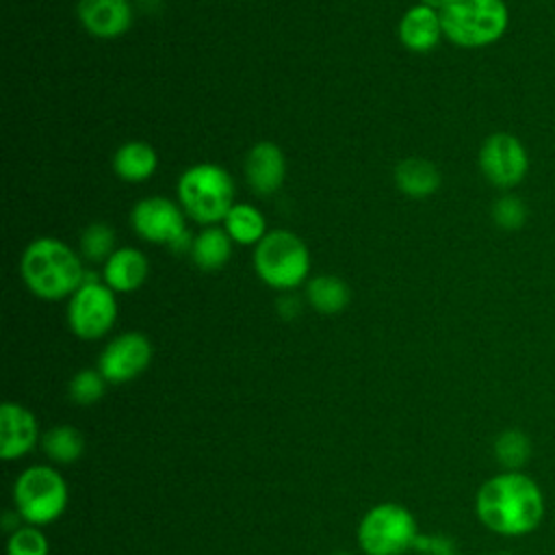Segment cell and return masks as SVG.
<instances>
[{"label":"cell","mask_w":555,"mask_h":555,"mask_svg":"<svg viewBox=\"0 0 555 555\" xmlns=\"http://www.w3.org/2000/svg\"><path fill=\"white\" fill-rule=\"evenodd\" d=\"M178 199L186 217L212 225L234 206V180L215 163H197L180 176Z\"/></svg>","instance_id":"277c9868"},{"label":"cell","mask_w":555,"mask_h":555,"mask_svg":"<svg viewBox=\"0 0 555 555\" xmlns=\"http://www.w3.org/2000/svg\"><path fill=\"white\" fill-rule=\"evenodd\" d=\"M254 269L267 286L288 293L306 282L310 251L297 234L278 228L254 247Z\"/></svg>","instance_id":"5b68a950"},{"label":"cell","mask_w":555,"mask_h":555,"mask_svg":"<svg viewBox=\"0 0 555 555\" xmlns=\"http://www.w3.org/2000/svg\"><path fill=\"white\" fill-rule=\"evenodd\" d=\"M106 379L98 369H82L78 371L67 386L69 399L78 405H93L98 403L106 392Z\"/></svg>","instance_id":"484cf974"},{"label":"cell","mask_w":555,"mask_h":555,"mask_svg":"<svg viewBox=\"0 0 555 555\" xmlns=\"http://www.w3.org/2000/svg\"><path fill=\"white\" fill-rule=\"evenodd\" d=\"M152 362V343L141 332H124L111 338L98 358V371L108 384H126L139 377Z\"/></svg>","instance_id":"8fae6325"},{"label":"cell","mask_w":555,"mask_h":555,"mask_svg":"<svg viewBox=\"0 0 555 555\" xmlns=\"http://www.w3.org/2000/svg\"><path fill=\"white\" fill-rule=\"evenodd\" d=\"M475 514L488 531L518 538L538 529L546 514V501L533 477L522 470H501L479 486Z\"/></svg>","instance_id":"6da1fadb"},{"label":"cell","mask_w":555,"mask_h":555,"mask_svg":"<svg viewBox=\"0 0 555 555\" xmlns=\"http://www.w3.org/2000/svg\"><path fill=\"white\" fill-rule=\"evenodd\" d=\"M494 457L503 470H522L531 460V440L518 427H507L494 438Z\"/></svg>","instance_id":"603a6c76"},{"label":"cell","mask_w":555,"mask_h":555,"mask_svg":"<svg viewBox=\"0 0 555 555\" xmlns=\"http://www.w3.org/2000/svg\"><path fill=\"white\" fill-rule=\"evenodd\" d=\"M115 319V291L93 273H85V282L76 288L67 304L69 330L82 340H98L111 332Z\"/></svg>","instance_id":"ba28073f"},{"label":"cell","mask_w":555,"mask_h":555,"mask_svg":"<svg viewBox=\"0 0 555 555\" xmlns=\"http://www.w3.org/2000/svg\"><path fill=\"white\" fill-rule=\"evenodd\" d=\"M223 230L238 245H258L267 234L264 215L251 204H234L223 219Z\"/></svg>","instance_id":"ffe728a7"},{"label":"cell","mask_w":555,"mask_h":555,"mask_svg":"<svg viewBox=\"0 0 555 555\" xmlns=\"http://www.w3.org/2000/svg\"><path fill=\"white\" fill-rule=\"evenodd\" d=\"M442 35L457 48H488L509 26L505 0H449L440 11Z\"/></svg>","instance_id":"3957f363"},{"label":"cell","mask_w":555,"mask_h":555,"mask_svg":"<svg viewBox=\"0 0 555 555\" xmlns=\"http://www.w3.org/2000/svg\"><path fill=\"white\" fill-rule=\"evenodd\" d=\"M334 555H353V553H345V551H338V553H334Z\"/></svg>","instance_id":"1f68e13d"},{"label":"cell","mask_w":555,"mask_h":555,"mask_svg":"<svg viewBox=\"0 0 555 555\" xmlns=\"http://www.w3.org/2000/svg\"><path fill=\"white\" fill-rule=\"evenodd\" d=\"M7 555H50V544L41 527L22 525L9 535Z\"/></svg>","instance_id":"4316f807"},{"label":"cell","mask_w":555,"mask_h":555,"mask_svg":"<svg viewBox=\"0 0 555 555\" xmlns=\"http://www.w3.org/2000/svg\"><path fill=\"white\" fill-rule=\"evenodd\" d=\"M39 440V423L35 414L15 403L4 401L0 405V457L11 462L28 455Z\"/></svg>","instance_id":"7c38bea8"},{"label":"cell","mask_w":555,"mask_h":555,"mask_svg":"<svg viewBox=\"0 0 555 555\" xmlns=\"http://www.w3.org/2000/svg\"><path fill=\"white\" fill-rule=\"evenodd\" d=\"M78 20L93 37L113 39L132 26V4L128 0H78Z\"/></svg>","instance_id":"5bb4252c"},{"label":"cell","mask_w":555,"mask_h":555,"mask_svg":"<svg viewBox=\"0 0 555 555\" xmlns=\"http://www.w3.org/2000/svg\"><path fill=\"white\" fill-rule=\"evenodd\" d=\"M20 271L28 291L46 301L72 297L87 273L82 258L69 245L52 236H39L26 245Z\"/></svg>","instance_id":"7a4b0ae2"},{"label":"cell","mask_w":555,"mask_h":555,"mask_svg":"<svg viewBox=\"0 0 555 555\" xmlns=\"http://www.w3.org/2000/svg\"><path fill=\"white\" fill-rule=\"evenodd\" d=\"M447 2L449 0H421V4H425V7L434 9V11H442L447 7Z\"/></svg>","instance_id":"f546056e"},{"label":"cell","mask_w":555,"mask_h":555,"mask_svg":"<svg viewBox=\"0 0 555 555\" xmlns=\"http://www.w3.org/2000/svg\"><path fill=\"white\" fill-rule=\"evenodd\" d=\"M440 171L427 158H405L395 167V184L401 193L414 199H425L440 189Z\"/></svg>","instance_id":"e0dca14e"},{"label":"cell","mask_w":555,"mask_h":555,"mask_svg":"<svg viewBox=\"0 0 555 555\" xmlns=\"http://www.w3.org/2000/svg\"><path fill=\"white\" fill-rule=\"evenodd\" d=\"M399 41L412 50V52H429L434 50L442 35V22H440V11H434L425 4H414L410 7L401 22H399Z\"/></svg>","instance_id":"9a60e30c"},{"label":"cell","mask_w":555,"mask_h":555,"mask_svg":"<svg viewBox=\"0 0 555 555\" xmlns=\"http://www.w3.org/2000/svg\"><path fill=\"white\" fill-rule=\"evenodd\" d=\"M158 167L156 150L145 141H128L117 147L113 156V169L117 178L126 182H143Z\"/></svg>","instance_id":"ac0fdd59"},{"label":"cell","mask_w":555,"mask_h":555,"mask_svg":"<svg viewBox=\"0 0 555 555\" xmlns=\"http://www.w3.org/2000/svg\"><path fill=\"white\" fill-rule=\"evenodd\" d=\"M69 488L65 477L46 464L24 468L13 483L15 512L26 525L43 527L54 522L67 507Z\"/></svg>","instance_id":"8992f818"},{"label":"cell","mask_w":555,"mask_h":555,"mask_svg":"<svg viewBox=\"0 0 555 555\" xmlns=\"http://www.w3.org/2000/svg\"><path fill=\"white\" fill-rule=\"evenodd\" d=\"M481 176L501 191L516 189L529 173L531 158L525 143L505 130L492 132L483 139L477 154Z\"/></svg>","instance_id":"30bf717a"},{"label":"cell","mask_w":555,"mask_h":555,"mask_svg":"<svg viewBox=\"0 0 555 555\" xmlns=\"http://www.w3.org/2000/svg\"><path fill=\"white\" fill-rule=\"evenodd\" d=\"M494 555H512L509 551H499V553H494Z\"/></svg>","instance_id":"4dcf8cb0"},{"label":"cell","mask_w":555,"mask_h":555,"mask_svg":"<svg viewBox=\"0 0 555 555\" xmlns=\"http://www.w3.org/2000/svg\"><path fill=\"white\" fill-rule=\"evenodd\" d=\"M349 297L351 293L347 282L336 275H317L306 284L308 304L323 314H336L345 310L349 304Z\"/></svg>","instance_id":"44dd1931"},{"label":"cell","mask_w":555,"mask_h":555,"mask_svg":"<svg viewBox=\"0 0 555 555\" xmlns=\"http://www.w3.org/2000/svg\"><path fill=\"white\" fill-rule=\"evenodd\" d=\"M147 258L137 247H117L102 269V280L115 293H132L147 278Z\"/></svg>","instance_id":"2e32d148"},{"label":"cell","mask_w":555,"mask_h":555,"mask_svg":"<svg viewBox=\"0 0 555 555\" xmlns=\"http://www.w3.org/2000/svg\"><path fill=\"white\" fill-rule=\"evenodd\" d=\"M529 219V208L516 193L505 191L494 204H492V221L496 228L505 232H516L525 228Z\"/></svg>","instance_id":"d4e9b609"},{"label":"cell","mask_w":555,"mask_h":555,"mask_svg":"<svg viewBox=\"0 0 555 555\" xmlns=\"http://www.w3.org/2000/svg\"><path fill=\"white\" fill-rule=\"evenodd\" d=\"M41 447L52 462L72 464L85 453V436L74 425H56L41 436Z\"/></svg>","instance_id":"7402d4cb"},{"label":"cell","mask_w":555,"mask_h":555,"mask_svg":"<svg viewBox=\"0 0 555 555\" xmlns=\"http://www.w3.org/2000/svg\"><path fill=\"white\" fill-rule=\"evenodd\" d=\"M286 176V160L273 141H258L245 156V178L256 195L275 193Z\"/></svg>","instance_id":"4fadbf2b"},{"label":"cell","mask_w":555,"mask_h":555,"mask_svg":"<svg viewBox=\"0 0 555 555\" xmlns=\"http://www.w3.org/2000/svg\"><path fill=\"white\" fill-rule=\"evenodd\" d=\"M414 514L399 503L371 507L358 525V546L364 555H403L418 538Z\"/></svg>","instance_id":"52a82bcc"},{"label":"cell","mask_w":555,"mask_h":555,"mask_svg":"<svg viewBox=\"0 0 555 555\" xmlns=\"http://www.w3.org/2000/svg\"><path fill=\"white\" fill-rule=\"evenodd\" d=\"M232 254V238L223 228H204L191 245V258L202 271H219Z\"/></svg>","instance_id":"d6986e66"},{"label":"cell","mask_w":555,"mask_h":555,"mask_svg":"<svg viewBox=\"0 0 555 555\" xmlns=\"http://www.w3.org/2000/svg\"><path fill=\"white\" fill-rule=\"evenodd\" d=\"M115 232L106 223H91L80 234V254L91 262H106L115 251Z\"/></svg>","instance_id":"cb8c5ba5"},{"label":"cell","mask_w":555,"mask_h":555,"mask_svg":"<svg viewBox=\"0 0 555 555\" xmlns=\"http://www.w3.org/2000/svg\"><path fill=\"white\" fill-rule=\"evenodd\" d=\"M278 312L284 317V319H295L299 312H301V299L293 293H284L278 301Z\"/></svg>","instance_id":"f1b7e54d"},{"label":"cell","mask_w":555,"mask_h":555,"mask_svg":"<svg viewBox=\"0 0 555 555\" xmlns=\"http://www.w3.org/2000/svg\"><path fill=\"white\" fill-rule=\"evenodd\" d=\"M184 215L186 212L169 197L152 195L134 204L130 212V225L147 243L167 245L173 251H191L193 241L189 236Z\"/></svg>","instance_id":"9c48e42d"},{"label":"cell","mask_w":555,"mask_h":555,"mask_svg":"<svg viewBox=\"0 0 555 555\" xmlns=\"http://www.w3.org/2000/svg\"><path fill=\"white\" fill-rule=\"evenodd\" d=\"M414 551L423 555H457L455 540L444 533H418L414 542Z\"/></svg>","instance_id":"83f0119b"}]
</instances>
